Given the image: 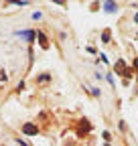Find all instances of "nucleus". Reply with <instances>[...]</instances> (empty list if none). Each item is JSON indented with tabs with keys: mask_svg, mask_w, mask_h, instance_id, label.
<instances>
[{
	"mask_svg": "<svg viewBox=\"0 0 138 146\" xmlns=\"http://www.w3.org/2000/svg\"><path fill=\"white\" fill-rule=\"evenodd\" d=\"M14 35L21 36V39H25L27 43H33L34 39H37V33H34V31H16Z\"/></svg>",
	"mask_w": 138,
	"mask_h": 146,
	"instance_id": "obj_1",
	"label": "nucleus"
},
{
	"mask_svg": "<svg viewBox=\"0 0 138 146\" xmlns=\"http://www.w3.org/2000/svg\"><path fill=\"white\" fill-rule=\"evenodd\" d=\"M114 67H116V71L120 73V75H124L126 79H130V77H132V71H130V69H126V63H124L122 59H120V61H118Z\"/></svg>",
	"mask_w": 138,
	"mask_h": 146,
	"instance_id": "obj_2",
	"label": "nucleus"
},
{
	"mask_svg": "<svg viewBox=\"0 0 138 146\" xmlns=\"http://www.w3.org/2000/svg\"><path fill=\"white\" fill-rule=\"evenodd\" d=\"M23 134L34 136V134H39V128L34 126V124H31V122H27V124H23Z\"/></svg>",
	"mask_w": 138,
	"mask_h": 146,
	"instance_id": "obj_3",
	"label": "nucleus"
},
{
	"mask_svg": "<svg viewBox=\"0 0 138 146\" xmlns=\"http://www.w3.org/2000/svg\"><path fill=\"white\" fill-rule=\"evenodd\" d=\"M104 10H106L108 14H114L118 10V4H116V0H106L104 2Z\"/></svg>",
	"mask_w": 138,
	"mask_h": 146,
	"instance_id": "obj_4",
	"label": "nucleus"
},
{
	"mask_svg": "<svg viewBox=\"0 0 138 146\" xmlns=\"http://www.w3.org/2000/svg\"><path fill=\"white\" fill-rule=\"evenodd\" d=\"M37 39H39V45H41L43 49H49V41H47V36H45L43 31H37Z\"/></svg>",
	"mask_w": 138,
	"mask_h": 146,
	"instance_id": "obj_5",
	"label": "nucleus"
},
{
	"mask_svg": "<svg viewBox=\"0 0 138 146\" xmlns=\"http://www.w3.org/2000/svg\"><path fill=\"white\" fill-rule=\"evenodd\" d=\"M110 39H112V33L106 29V31L102 33V43H110Z\"/></svg>",
	"mask_w": 138,
	"mask_h": 146,
	"instance_id": "obj_6",
	"label": "nucleus"
},
{
	"mask_svg": "<svg viewBox=\"0 0 138 146\" xmlns=\"http://www.w3.org/2000/svg\"><path fill=\"white\" fill-rule=\"evenodd\" d=\"M6 4H19V6H27V0H6Z\"/></svg>",
	"mask_w": 138,
	"mask_h": 146,
	"instance_id": "obj_7",
	"label": "nucleus"
},
{
	"mask_svg": "<svg viewBox=\"0 0 138 146\" xmlns=\"http://www.w3.org/2000/svg\"><path fill=\"white\" fill-rule=\"evenodd\" d=\"M49 79H51V75H49V73H43V75H39V81H41V83H47Z\"/></svg>",
	"mask_w": 138,
	"mask_h": 146,
	"instance_id": "obj_8",
	"label": "nucleus"
},
{
	"mask_svg": "<svg viewBox=\"0 0 138 146\" xmlns=\"http://www.w3.org/2000/svg\"><path fill=\"white\" fill-rule=\"evenodd\" d=\"M92 96H96V98L100 96V89H98V87H92Z\"/></svg>",
	"mask_w": 138,
	"mask_h": 146,
	"instance_id": "obj_9",
	"label": "nucleus"
},
{
	"mask_svg": "<svg viewBox=\"0 0 138 146\" xmlns=\"http://www.w3.org/2000/svg\"><path fill=\"white\" fill-rule=\"evenodd\" d=\"M104 140H106V142H110L112 138H110V132H104Z\"/></svg>",
	"mask_w": 138,
	"mask_h": 146,
	"instance_id": "obj_10",
	"label": "nucleus"
},
{
	"mask_svg": "<svg viewBox=\"0 0 138 146\" xmlns=\"http://www.w3.org/2000/svg\"><path fill=\"white\" fill-rule=\"evenodd\" d=\"M132 65L136 67V71H138V57H134V61H132Z\"/></svg>",
	"mask_w": 138,
	"mask_h": 146,
	"instance_id": "obj_11",
	"label": "nucleus"
},
{
	"mask_svg": "<svg viewBox=\"0 0 138 146\" xmlns=\"http://www.w3.org/2000/svg\"><path fill=\"white\" fill-rule=\"evenodd\" d=\"M51 2H57V4H65V0H51Z\"/></svg>",
	"mask_w": 138,
	"mask_h": 146,
	"instance_id": "obj_12",
	"label": "nucleus"
},
{
	"mask_svg": "<svg viewBox=\"0 0 138 146\" xmlns=\"http://www.w3.org/2000/svg\"><path fill=\"white\" fill-rule=\"evenodd\" d=\"M134 21H136V23H138V12H136V14H134Z\"/></svg>",
	"mask_w": 138,
	"mask_h": 146,
	"instance_id": "obj_13",
	"label": "nucleus"
}]
</instances>
